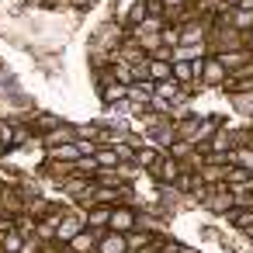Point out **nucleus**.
Listing matches in <instances>:
<instances>
[{"label":"nucleus","mask_w":253,"mask_h":253,"mask_svg":"<svg viewBox=\"0 0 253 253\" xmlns=\"http://www.w3.org/2000/svg\"><path fill=\"white\" fill-rule=\"evenodd\" d=\"M246 146H250V149H253V135H250V142H246Z\"/></svg>","instance_id":"29"},{"label":"nucleus","mask_w":253,"mask_h":253,"mask_svg":"<svg viewBox=\"0 0 253 253\" xmlns=\"http://www.w3.org/2000/svg\"><path fill=\"white\" fill-rule=\"evenodd\" d=\"M94 253H128V243H125V232H111L104 229V236L97 239Z\"/></svg>","instance_id":"6"},{"label":"nucleus","mask_w":253,"mask_h":253,"mask_svg":"<svg viewBox=\"0 0 253 253\" xmlns=\"http://www.w3.org/2000/svg\"><path fill=\"white\" fill-rule=\"evenodd\" d=\"M153 87H156L153 80H139V84H128V101H132V104H142V108H146V104L153 101Z\"/></svg>","instance_id":"13"},{"label":"nucleus","mask_w":253,"mask_h":253,"mask_svg":"<svg viewBox=\"0 0 253 253\" xmlns=\"http://www.w3.org/2000/svg\"><path fill=\"white\" fill-rule=\"evenodd\" d=\"M232 108L243 115H253V90H236L232 94Z\"/></svg>","instance_id":"20"},{"label":"nucleus","mask_w":253,"mask_h":253,"mask_svg":"<svg viewBox=\"0 0 253 253\" xmlns=\"http://www.w3.org/2000/svg\"><path fill=\"white\" fill-rule=\"evenodd\" d=\"M250 132H253V125H250Z\"/></svg>","instance_id":"30"},{"label":"nucleus","mask_w":253,"mask_h":253,"mask_svg":"<svg viewBox=\"0 0 253 253\" xmlns=\"http://www.w3.org/2000/svg\"><path fill=\"white\" fill-rule=\"evenodd\" d=\"M45 160H52V163H77V160H80V146H77V142L49 146V149H45Z\"/></svg>","instance_id":"8"},{"label":"nucleus","mask_w":253,"mask_h":253,"mask_svg":"<svg viewBox=\"0 0 253 253\" xmlns=\"http://www.w3.org/2000/svg\"><path fill=\"white\" fill-rule=\"evenodd\" d=\"M45 149L49 146H59V142H77V132H73V125H66V122H59L56 128H49V132H42V139H39Z\"/></svg>","instance_id":"7"},{"label":"nucleus","mask_w":253,"mask_h":253,"mask_svg":"<svg viewBox=\"0 0 253 253\" xmlns=\"http://www.w3.org/2000/svg\"><path fill=\"white\" fill-rule=\"evenodd\" d=\"M218 4H222V7H236V4H239V0H218Z\"/></svg>","instance_id":"27"},{"label":"nucleus","mask_w":253,"mask_h":253,"mask_svg":"<svg viewBox=\"0 0 253 253\" xmlns=\"http://www.w3.org/2000/svg\"><path fill=\"white\" fill-rule=\"evenodd\" d=\"M173 253H201V250H194V246H184V243H177V246H173Z\"/></svg>","instance_id":"25"},{"label":"nucleus","mask_w":253,"mask_h":253,"mask_svg":"<svg viewBox=\"0 0 253 253\" xmlns=\"http://www.w3.org/2000/svg\"><path fill=\"white\" fill-rule=\"evenodd\" d=\"M73 170H77V173H84V177H90V180H94V173H97V170H101V167H97V160H94V153H90V156H80V160H77V163H73Z\"/></svg>","instance_id":"22"},{"label":"nucleus","mask_w":253,"mask_h":253,"mask_svg":"<svg viewBox=\"0 0 253 253\" xmlns=\"http://www.w3.org/2000/svg\"><path fill=\"white\" fill-rule=\"evenodd\" d=\"M222 218H225L229 225H236V229L246 232V229L253 225V208H236V205H232L229 211H222Z\"/></svg>","instance_id":"14"},{"label":"nucleus","mask_w":253,"mask_h":253,"mask_svg":"<svg viewBox=\"0 0 253 253\" xmlns=\"http://www.w3.org/2000/svg\"><path fill=\"white\" fill-rule=\"evenodd\" d=\"M94 0H73V7H90Z\"/></svg>","instance_id":"26"},{"label":"nucleus","mask_w":253,"mask_h":253,"mask_svg":"<svg viewBox=\"0 0 253 253\" xmlns=\"http://www.w3.org/2000/svg\"><path fill=\"white\" fill-rule=\"evenodd\" d=\"M21 246H25V236L11 225V229H0V250L4 253H21Z\"/></svg>","instance_id":"16"},{"label":"nucleus","mask_w":253,"mask_h":253,"mask_svg":"<svg viewBox=\"0 0 253 253\" xmlns=\"http://www.w3.org/2000/svg\"><path fill=\"white\" fill-rule=\"evenodd\" d=\"M153 94L160 97V101H167L170 108L173 104H187V87H180L173 77H167V80H160L156 87H153Z\"/></svg>","instance_id":"3"},{"label":"nucleus","mask_w":253,"mask_h":253,"mask_svg":"<svg viewBox=\"0 0 253 253\" xmlns=\"http://www.w3.org/2000/svg\"><path fill=\"white\" fill-rule=\"evenodd\" d=\"M232 163L236 167H246L253 173V149L250 146H232Z\"/></svg>","instance_id":"19"},{"label":"nucleus","mask_w":253,"mask_h":253,"mask_svg":"<svg viewBox=\"0 0 253 253\" xmlns=\"http://www.w3.org/2000/svg\"><path fill=\"white\" fill-rule=\"evenodd\" d=\"M160 42H163V49H173V45L180 42V32H177V25H167V28L160 32Z\"/></svg>","instance_id":"23"},{"label":"nucleus","mask_w":253,"mask_h":253,"mask_svg":"<svg viewBox=\"0 0 253 253\" xmlns=\"http://www.w3.org/2000/svg\"><path fill=\"white\" fill-rule=\"evenodd\" d=\"M52 253H73V250H70V246H56Z\"/></svg>","instance_id":"28"},{"label":"nucleus","mask_w":253,"mask_h":253,"mask_svg":"<svg viewBox=\"0 0 253 253\" xmlns=\"http://www.w3.org/2000/svg\"><path fill=\"white\" fill-rule=\"evenodd\" d=\"M80 229H84V215L63 211V215L56 218V236H52V243H56V246H66V243H70Z\"/></svg>","instance_id":"2"},{"label":"nucleus","mask_w":253,"mask_h":253,"mask_svg":"<svg viewBox=\"0 0 253 253\" xmlns=\"http://www.w3.org/2000/svg\"><path fill=\"white\" fill-rule=\"evenodd\" d=\"M94 160H97L101 170H115V167H118V153H115V146H97V149H94Z\"/></svg>","instance_id":"18"},{"label":"nucleus","mask_w":253,"mask_h":253,"mask_svg":"<svg viewBox=\"0 0 253 253\" xmlns=\"http://www.w3.org/2000/svg\"><path fill=\"white\" fill-rule=\"evenodd\" d=\"M146 77H149L153 84L167 80V77H170V59H156V56H146Z\"/></svg>","instance_id":"15"},{"label":"nucleus","mask_w":253,"mask_h":253,"mask_svg":"<svg viewBox=\"0 0 253 253\" xmlns=\"http://www.w3.org/2000/svg\"><path fill=\"white\" fill-rule=\"evenodd\" d=\"M201 56H208V42H194V45H173V49H170V63H173V59H180V63H194V59H201Z\"/></svg>","instance_id":"9"},{"label":"nucleus","mask_w":253,"mask_h":253,"mask_svg":"<svg viewBox=\"0 0 253 253\" xmlns=\"http://www.w3.org/2000/svg\"><path fill=\"white\" fill-rule=\"evenodd\" d=\"M108 229L111 232H132L135 229V211L128 205H115L111 215H108Z\"/></svg>","instance_id":"4"},{"label":"nucleus","mask_w":253,"mask_h":253,"mask_svg":"<svg viewBox=\"0 0 253 253\" xmlns=\"http://www.w3.org/2000/svg\"><path fill=\"white\" fill-rule=\"evenodd\" d=\"M108 215H111L108 205H90V208H84V225L87 229H108Z\"/></svg>","instance_id":"11"},{"label":"nucleus","mask_w":253,"mask_h":253,"mask_svg":"<svg viewBox=\"0 0 253 253\" xmlns=\"http://www.w3.org/2000/svg\"><path fill=\"white\" fill-rule=\"evenodd\" d=\"M198 198H201V205H205L208 211H215V215H222V211L232 208V191H229L225 184H205V191H201Z\"/></svg>","instance_id":"1"},{"label":"nucleus","mask_w":253,"mask_h":253,"mask_svg":"<svg viewBox=\"0 0 253 253\" xmlns=\"http://www.w3.org/2000/svg\"><path fill=\"white\" fill-rule=\"evenodd\" d=\"M142 18H146V0H132V4H128V14H125V25L135 28Z\"/></svg>","instance_id":"21"},{"label":"nucleus","mask_w":253,"mask_h":253,"mask_svg":"<svg viewBox=\"0 0 253 253\" xmlns=\"http://www.w3.org/2000/svg\"><path fill=\"white\" fill-rule=\"evenodd\" d=\"M222 184L225 187H253V173L246 170V167H225V177H222Z\"/></svg>","instance_id":"12"},{"label":"nucleus","mask_w":253,"mask_h":253,"mask_svg":"<svg viewBox=\"0 0 253 253\" xmlns=\"http://www.w3.org/2000/svg\"><path fill=\"white\" fill-rule=\"evenodd\" d=\"M205 146V153H232V146H236V139H232V132L229 128H218L208 142H201ZM201 146H194V149H201Z\"/></svg>","instance_id":"10"},{"label":"nucleus","mask_w":253,"mask_h":253,"mask_svg":"<svg viewBox=\"0 0 253 253\" xmlns=\"http://www.w3.org/2000/svg\"><path fill=\"white\" fill-rule=\"evenodd\" d=\"M218 56V63L232 73V70H239L243 63H250L253 59V49H246V45H236V49H225V52H215Z\"/></svg>","instance_id":"5"},{"label":"nucleus","mask_w":253,"mask_h":253,"mask_svg":"<svg viewBox=\"0 0 253 253\" xmlns=\"http://www.w3.org/2000/svg\"><path fill=\"white\" fill-rule=\"evenodd\" d=\"M32 125H35L39 132H49V128H56V125H59V118H56V115H39Z\"/></svg>","instance_id":"24"},{"label":"nucleus","mask_w":253,"mask_h":253,"mask_svg":"<svg viewBox=\"0 0 253 253\" xmlns=\"http://www.w3.org/2000/svg\"><path fill=\"white\" fill-rule=\"evenodd\" d=\"M170 77H173L180 87H191V84H194V66H191V63H180V59H173V63H170Z\"/></svg>","instance_id":"17"}]
</instances>
